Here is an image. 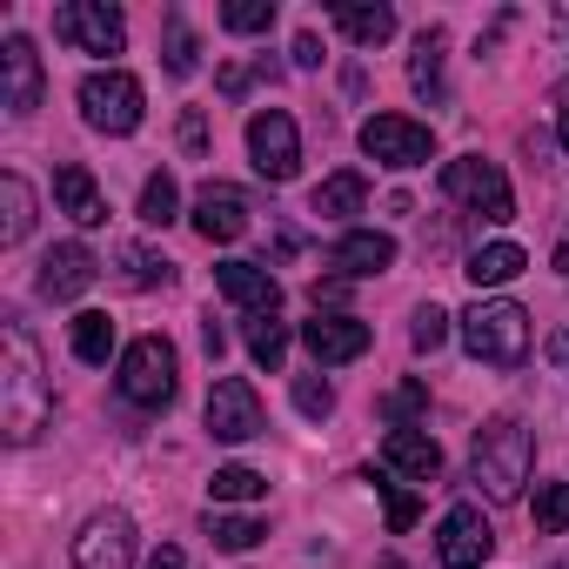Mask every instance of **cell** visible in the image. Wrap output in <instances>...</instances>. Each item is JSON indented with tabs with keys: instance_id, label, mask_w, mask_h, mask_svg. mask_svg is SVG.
Wrapping results in <instances>:
<instances>
[{
	"instance_id": "6da1fadb",
	"label": "cell",
	"mask_w": 569,
	"mask_h": 569,
	"mask_svg": "<svg viewBox=\"0 0 569 569\" xmlns=\"http://www.w3.org/2000/svg\"><path fill=\"white\" fill-rule=\"evenodd\" d=\"M54 416V389L41 376V349L21 322H8V369H0V429L8 442H34Z\"/></svg>"
},
{
	"instance_id": "7a4b0ae2",
	"label": "cell",
	"mask_w": 569,
	"mask_h": 569,
	"mask_svg": "<svg viewBox=\"0 0 569 569\" xmlns=\"http://www.w3.org/2000/svg\"><path fill=\"white\" fill-rule=\"evenodd\" d=\"M529 462H536V436L516 422V416H489L476 429V449H469V476L482 482L489 502H516L522 482H529Z\"/></svg>"
},
{
	"instance_id": "3957f363",
	"label": "cell",
	"mask_w": 569,
	"mask_h": 569,
	"mask_svg": "<svg viewBox=\"0 0 569 569\" xmlns=\"http://www.w3.org/2000/svg\"><path fill=\"white\" fill-rule=\"evenodd\" d=\"M462 349L489 369H516L529 356V316L516 302H476L462 316Z\"/></svg>"
},
{
	"instance_id": "277c9868",
	"label": "cell",
	"mask_w": 569,
	"mask_h": 569,
	"mask_svg": "<svg viewBox=\"0 0 569 569\" xmlns=\"http://www.w3.org/2000/svg\"><path fill=\"white\" fill-rule=\"evenodd\" d=\"M174 342L168 336H141V342H128L121 349V396L134 402V409H168L174 402Z\"/></svg>"
},
{
	"instance_id": "5b68a950",
	"label": "cell",
	"mask_w": 569,
	"mask_h": 569,
	"mask_svg": "<svg viewBox=\"0 0 569 569\" xmlns=\"http://www.w3.org/2000/svg\"><path fill=\"white\" fill-rule=\"evenodd\" d=\"M442 194H449V201H462V208H469V214H482V221H509V214H516L509 174H502L496 161H482V154L449 161V168H442Z\"/></svg>"
},
{
	"instance_id": "8992f818",
	"label": "cell",
	"mask_w": 569,
	"mask_h": 569,
	"mask_svg": "<svg viewBox=\"0 0 569 569\" xmlns=\"http://www.w3.org/2000/svg\"><path fill=\"white\" fill-rule=\"evenodd\" d=\"M81 114H88V128H101V134H134V128H141V81L121 74V68L88 74V81H81Z\"/></svg>"
},
{
	"instance_id": "52a82bcc",
	"label": "cell",
	"mask_w": 569,
	"mask_h": 569,
	"mask_svg": "<svg viewBox=\"0 0 569 569\" xmlns=\"http://www.w3.org/2000/svg\"><path fill=\"white\" fill-rule=\"evenodd\" d=\"M54 41L81 48V54H121L128 21H121V8H108V0H61L54 8Z\"/></svg>"
},
{
	"instance_id": "ba28073f",
	"label": "cell",
	"mask_w": 569,
	"mask_h": 569,
	"mask_svg": "<svg viewBox=\"0 0 569 569\" xmlns=\"http://www.w3.org/2000/svg\"><path fill=\"white\" fill-rule=\"evenodd\" d=\"M248 154H254V174L261 181H296L302 168V134L289 121V108H261L248 121Z\"/></svg>"
},
{
	"instance_id": "9c48e42d",
	"label": "cell",
	"mask_w": 569,
	"mask_h": 569,
	"mask_svg": "<svg viewBox=\"0 0 569 569\" xmlns=\"http://www.w3.org/2000/svg\"><path fill=\"white\" fill-rule=\"evenodd\" d=\"M362 154L382 161V168H422L436 154V134L409 114H369L362 121Z\"/></svg>"
},
{
	"instance_id": "30bf717a",
	"label": "cell",
	"mask_w": 569,
	"mask_h": 569,
	"mask_svg": "<svg viewBox=\"0 0 569 569\" xmlns=\"http://www.w3.org/2000/svg\"><path fill=\"white\" fill-rule=\"evenodd\" d=\"M261 429H268L261 396H254L241 376H221V382L208 389V436H214V442H254Z\"/></svg>"
},
{
	"instance_id": "8fae6325",
	"label": "cell",
	"mask_w": 569,
	"mask_h": 569,
	"mask_svg": "<svg viewBox=\"0 0 569 569\" xmlns=\"http://www.w3.org/2000/svg\"><path fill=\"white\" fill-rule=\"evenodd\" d=\"M41 94H48V74H41L34 41L28 34H8V41H0V108L28 121L41 108Z\"/></svg>"
},
{
	"instance_id": "7c38bea8",
	"label": "cell",
	"mask_w": 569,
	"mask_h": 569,
	"mask_svg": "<svg viewBox=\"0 0 569 569\" xmlns=\"http://www.w3.org/2000/svg\"><path fill=\"white\" fill-rule=\"evenodd\" d=\"M489 549H496V529H489V516H482L476 502H456V509L442 516V536H436V556H442V569H482V562H489Z\"/></svg>"
},
{
	"instance_id": "4fadbf2b",
	"label": "cell",
	"mask_w": 569,
	"mask_h": 569,
	"mask_svg": "<svg viewBox=\"0 0 569 569\" xmlns=\"http://www.w3.org/2000/svg\"><path fill=\"white\" fill-rule=\"evenodd\" d=\"M134 562V522L121 509H101L74 536V569H128Z\"/></svg>"
},
{
	"instance_id": "5bb4252c",
	"label": "cell",
	"mask_w": 569,
	"mask_h": 569,
	"mask_svg": "<svg viewBox=\"0 0 569 569\" xmlns=\"http://www.w3.org/2000/svg\"><path fill=\"white\" fill-rule=\"evenodd\" d=\"M94 274H101L94 248H88V241H61V248H48L34 289H41L48 302H74V296H88V289H94Z\"/></svg>"
},
{
	"instance_id": "9a60e30c",
	"label": "cell",
	"mask_w": 569,
	"mask_h": 569,
	"mask_svg": "<svg viewBox=\"0 0 569 569\" xmlns=\"http://www.w3.org/2000/svg\"><path fill=\"white\" fill-rule=\"evenodd\" d=\"M302 342H309V356H316L322 369H336V362L369 356L376 329H369V322H356V316H322V309H316V322H302Z\"/></svg>"
},
{
	"instance_id": "2e32d148",
	"label": "cell",
	"mask_w": 569,
	"mask_h": 569,
	"mask_svg": "<svg viewBox=\"0 0 569 569\" xmlns=\"http://www.w3.org/2000/svg\"><path fill=\"white\" fill-rule=\"evenodd\" d=\"M194 234L201 241H241L248 234V194L228 188V181H208L194 194Z\"/></svg>"
},
{
	"instance_id": "e0dca14e",
	"label": "cell",
	"mask_w": 569,
	"mask_h": 569,
	"mask_svg": "<svg viewBox=\"0 0 569 569\" xmlns=\"http://www.w3.org/2000/svg\"><path fill=\"white\" fill-rule=\"evenodd\" d=\"M214 289H221L234 309H248V316H274V309H281V281H274L261 261H221V268H214Z\"/></svg>"
},
{
	"instance_id": "ac0fdd59",
	"label": "cell",
	"mask_w": 569,
	"mask_h": 569,
	"mask_svg": "<svg viewBox=\"0 0 569 569\" xmlns=\"http://www.w3.org/2000/svg\"><path fill=\"white\" fill-rule=\"evenodd\" d=\"M54 201H61V214H68L74 228H101V221H108V194L94 188V174H88L81 161H61V168H54Z\"/></svg>"
},
{
	"instance_id": "d6986e66",
	"label": "cell",
	"mask_w": 569,
	"mask_h": 569,
	"mask_svg": "<svg viewBox=\"0 0 569 569\" xmlns=\"http://www.w3.org/2000/svg\"><path fill=\"white\" fill-rule=\"evenodd\" d=\"M329 268H336L342 281H356V274H382V268H396V241L376 234V228H349V234L329 248Z\"/></svg>"
},
{
	"instance_id": "ffe728a7",
	"label": "cell",
	"mask_w": 569,
	"mask_h": 569,
	"mask_svg": "<svg viewBox=\"0 0 569 569\" xmlns=\"http://www.w3.org/2000/svg\"><path fill=\"white\" fill-rule=\"evenodd\" d=\"M382 462L402 469V476H416V482H436V476H442V449H436V436H422V429H409V422H396V429L382 436Z\"/></svg>"
},
{
	"instance_id": "44dd1931",
	"label": "cell",
	"mask_w": 569,
	"mask_h": 569,
	"mask_svg": "<svg viewBox=\"0 0 569 569\" xmlns=\"http://www.w3.org/2000/svg\"><path fill=\"white\" fill-rule=\"evenodd\" d=\"M362 201H369V181H362L356 168H342V174H329V181L309 194V214H322V221H349V214H362Z\"/></svg>"
},
{
	"instance_id": "7402d4cb",
	"label": "cell",
	"mask_w": 569,
	"mask_h": 569,
	"mask_svg": "<svg viewBox=\"0 0 569 569\" xmlns=\"http://www.w3.org/2000/svg\"><path fill=\"white\" fill-rule=\"evenodd\" d=\"M522 268H529V254H522L516 241H489V248H476V254H469V268H462V274L476 281V289H502V281H516Z\"/></svg>"
},
{
	"instance_id": "603a6c76",
	"label": "cell",
	"mask_w": 569,
	"mask_h": 569,
	"mask_svg": "<svg viewBox=\"0 0 569 569\" xmlns=\"http://www.w3.org/2000/svg\"><path fill=\"white\" fill-rule=\"evenodd\" d=\"M0 208H8V214H0V241L21 248L34 234V188L21 174H0Z\"/></svg>"
},
{
	"instance_id": "cb8c5ba5",
	"label": "cell",
	"mask_w": 569,
	"mask_h": 569,
	"mask_svg": "<svg viewBox=\"0 0 569 569\" xmlns=\"http://www.w3.org/2000/svg\"><path fill=\"white\" fill-rule=\"evenodd\" d=\"M336 28L356 41V48H382L396 34V8H356V0H342L336 8Z\"/></svg>"
},
{
	"instance_id": "d4e9b609",
	"label": "cell",
	"mask_w": 569,
	"mask_h": 569,
	"mask_svg": "<svg viewBox=\"0 0 569 569\" xmlns=\"http://www.w3.org/2000/svg\"><path fill=\"white\" fill-rule=\"evenodd\" d=\"M74 356L94 362V369L114 356V322H108L101 309H81V316H74Z\"/></svg>"
},
{
	"instance_id": "484cf974",
	"label": "cell",
	"mask_w": 569,
	"mask_h": 569,
	"mask_svg": "<svg viewBox=\"0 0 569 569\" xmlns=\"http://www.w3.org/2000/svg\"><path fill=\"white\" fill-rule=\"evenodd\" d=\"M261 536H268V529H261L254 516H221V509H208V542H214V549H228V556H248Z\"/></svg>"
},
{
	"instance_id": "4316f807",
	"label": "cell",
	"mask_w": 569,
	"mask_h": 569,
	"mask_svg": "<svg viewBox=\"0 0 569 569\" xmlns=\"http://www.w3.org/2000/svg\"><path fill=\"white\" fill-rule=\"evenodd\" d=\"M248 356L274 376V369H281V356H289V329H281L274 316H248Z\"/></svg>"
},
{
	"instance_id": "83f0119b",
	"label": "cell",
	"mask_w": 569,
	"mask_h": 569,
	"mask_svg": "<svg viewBox=\"0 0 569 569\" xmlns=\"http://www.w3.org/2000/svg\"><path fill=\"white\" fill-rule=\"evenodd\" d=\"M181 214V188H174V174L161 168V174H148V188H141V221L148 228H168Z\"/></svg>"
},
{
	"instance_id": "f1b7e54d",
	"label": "cell",
	"mask_w": 569,
	"mask_h": 569,
	"mask_svg": "<svg viewBox=\"0 0 569 569\" xmlns=\"http://www.w3.org/2000/svg\"><path fill=\"white\" fill-rule=\"evenodd\" d=\"M409 81H416V94H429V101H442V34H422V41H416V61H409Z\"/></svg>"
},
{
	"instance_id": "f546056e",
	"label": "cell",
	"mask_w": 569,
	"mask_h": 569,
	"mask_svg": "<svg viewBox=\"0 0 569 569\" xmlns=\"http://www.w3.org/2000/svg\"><path fill=\"white\" fill-rule=\"evenodd\" d=\"M208 496H214V502H254V496H268V476H254V469L228 462V469H214Z\"/></svg>"
},
{
	"instance_id": "4dcf8cb0",
	"label": "cell",
	"mask_w": 569,
	"mask_h": 569,
	"mask_svg": "<svg viewBox=\"0 0 569 569\" xmlns=\"http://www.w3.org/2000/svg\"><path fill=\"white\" fill-rule=\"evenodd\" d=\"M221 28H228V34H268V28H274V0H228V8H221Z\"/></svg>"
},
{
	"instance_id": "1f68e13d",
	"label": "cell",
	"mask_w": 569,
	"mask_h": 569,
	"mask_svg": "<svg viewBox=\"0 0 569 569\" xmlns=\"http://www.w3.org/2000/svg\"><path fill=\"white\" fill-rule=\"evenodd\" d=\"M121 268H128V281L134 289H161V281H174V261H161V254H148V248H121Z\"/></svg>"
},
{
	"instance_id": "d6a6232c",
	"label": "cell",
	"mask_w": 569,
	"mask_h": 569,
	"mask_svg": "<svg viewBox=\"0 0 569 569\" xmlns=\"http://www.w3.org/2000/svg\"><path fill=\"white\" fill-rule=\"evenodd\" d=\"M536 529L542 536H562L569 529V482H542L536 489Z\"/></svg>"
},
{
	"instance_id": "836d02e7",
	"label": "cell",
	"mask_w": 569,
	"mask_h": 569,
	"mask_svg": "<svg viewBox=\"0 0 569 569\" xmlns=\"http://www.w3.org/2000/svg\"><path fill=\"white\" fill-rule=\"evenodd\" d=\"M194 61H201V48H194L188 21H181V14H168V74H174V81H188V74H194Z\"/></svg>"
},
{
	"instance_id": "e575fe53",
	"label": "cell",
	"mask_w": 569,
	"mask_h": 569,
	"mask_svg": "<svg viewBox=\"0 0 569 569\" xmlns=\"http://www.w3.org/2000/svg\"><path fill=\"white\" fill-rule=\"evenodd\" d=\"M409 342H416L422 356H436V349L449 342V316H442L436 302H422V309H416V322H409Z\"/></svg>"
},
{
	"instance_id": "d590c367",
	"label": "cell",
	"mask_w": 569,
	"mask_h": 569,
	"mask_svg": "<svg viewBox=\"0 0 569 569\" xmlns=\"http://www.w3.org/2000/svg\"><path fill=\"white\" fill-rule=\"evenodd\" d=\"M382 489V502H389V529L402 536V529H416V516H422V502L409 496V489H396V482H376Z\"/></svg>"
},
{
	"instance_id": "8d00e7d4",
	"label": "cell",
	"mask_w": 569,
	"mask_h": 569,
	"mask_svg": "<svg viewBox=\"0 0 569 569\" xmlns=\"http://www.w3.org/2000/svg\"><path fill=\"white\" fill-rule=\"evenodd\" d=\"M296 409H302V416H329V409H336V389L316 382V376H302V382H296Z\"/></svg>"
},
{
	"instance_id": "74e56055",
	"label": "cell",
	"mask_w": 569,
	"mask_h": 569,
	"mask_svg": "<svg viewBox=\"0 0 569 569\" xmlns=\"http://www.w3.org/2000/svg\"><path fill=\"white\" fill-rule=\"evenodd\" d=\"M181 148H188V154L208 148V114H201V108H181Z\"/></svg>"
},
{
	"instance_id": "f35d334b",
	"label": "cell",
	"mask_w": 569,
	"mask_h": 569,
	"mask_svg": "<svg viewBox=\"0 0 569 569\" xmlns=\"http://www.w3.org/2000/svg\"><path fill=\"white\" fill-rule=\"evenodd\" d=\"M422 402H429V389H422V382H409V389H396V396H389V416H416Z\"/></svg>"
},
{
	"instance_id": "ab89813d",
	"label": "cell",
	"mask_w": 569,
	"mask_h": 569,
	"mask_svg": "<svg viewBox=\"0 0 569 569\" xmlns=\"http://www.w3.org/2000/svg\"><path fill=\"white\" fill-rule=\"evenodd\" d=\"M542 356H549V369H556V376H569V329H556V336L542 342Z\"/></svg>"
},
{
	"instance_id": "60d3db41",
	"label": "cell",
	"mask_w": 569,
	"mask_h": 569,
	"mask_svg": "<svg viewBox=\"0 0 569 569\" xmlns=\"http://www.w3.org/2000/svg\"><path fill=\"white\" fill-rule=\"evenodd\" d=\"M296 68H322V41L316 34H296Z\"/></svg>"
},
{
	"instance_id": "b9f144b4",
	"label": "cell",
	"mask_w": 569,
	"mask_h": 569,
	"mask_svg": "<svg viewBox=\"0 0 569 569\" xmlns=\"http://www.w3.org/2000/svg\"><path fill=\"white\" fill-rule=\"evenodd\" d=\"M148 569H188V556H181V549H174V542H161V549H154V556H148Z\"/></svg>"
},
{
	"instance_id": "7bdbcfd3",
	"label": "cell",
	"mask_w": 569,
	"mask_h": 569,
	"mask_svg": "<svg viewBox=\"0 0 569 569\" xmlns=\"http://www.w3.org/2000/svg\"><path fill=\"white\" fill-rule=\"evenodd\" d=\"M221 94H248V68H228L221 74Z\"/></svg>"
},
{
	"instance_id": "ee69618b",
	"label": "cell",
	"mask_w": 569,
	"mask_h": 569,
	"mask_svg": "<svg viewBox=\"0 0 569 569\" xmlns=\"http://www.w3.org/2000/svg\"><path fill=\"white\" fill-rule=\"evenodd\" d=\"M556 268H562V274H569V234H562V241H556Z\"/></svg>"
},
{
	"instance_id": "f6af8a7d",
	"label": "cell",
	"mask_w": 569,
	"mask_h": 569,
	"mask_svg": "<svg viewBox=\"0 0 569 569\" xmlns=\"http://www.w3.org/2000/svg\"><path fill=\"white\" fill-rule=\"evenodd\" d=\"M556 134H562V148H569V101H562V121H556Z\"/></svg>"
}]
</instances>
